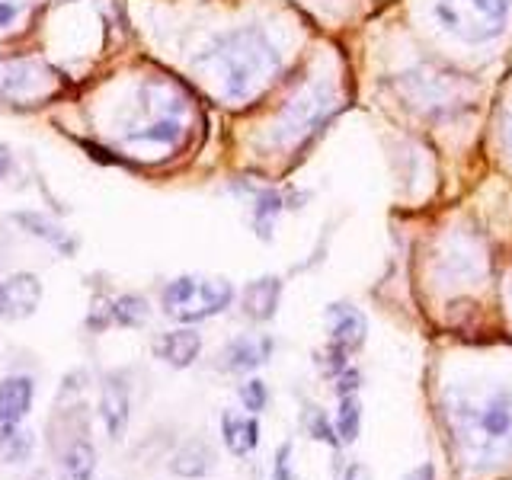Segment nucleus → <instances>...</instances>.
<instances>
[{
    "label": "nucleus",
    "mask_w": 512,
    "mask_h": 480,
    "mask_svg": "<svg viewBox=\"0 0 512 480\" xmlns=\"http://www.w3.org/2000/svg\"><path fill=\"white\" fill-rule=\"evenodd\" d=\"M442 407L464 468L493 471L512 461V384H490L487 391L448 388Z\"/></svg>",
    "instance_id": "1"
},
{
    "label": "nucleus",
    "mask_w": 512,
    "mask_h": 480,
    "mask_svg": "<svg viewBox=\"0 0 512 480\" xmlns=\"http://www.w3.org/2000/svg\"><path fill=\"white\" fill-rule=\"evenodd\" d=\"M282 52L260 26H240L218 36L196 58V68L215 80L228 103H244L279 71Z\"/></svg>",
    "instance_id": "2"
},
{
    "label": "nucleus",
    "mask_w": 512,
    "mask_h": 480,
    "mask_svg": "<svg viewBox=\"0 0 512 480\" xmlns=\"http://www.w3.org/2000/svg\"><path fill=\"white\" fill-rule=\"evenodd\" d=\"M394 84L404 93V100L426 116H448V112L468 103L471 96V84L464 80V74L432 68V64H420L407 74H397Z\"/></svg>",
    "instance_id": "3"
},
{
    "label": "nucleus",
    "mask_w": 512,
    "mask_h": 480,
    "mask_svg": "<svg viewBox=\"0 0 512 480\" xmlns=\"http://www.w3.org/2000/svg\"><path fill=\"white\" fill-rule=\"evenodd\" d=\"M336 106H340V96H336L333 87L327 84L308 87L301 96H295L292 103H285V109L279 112V122L272 128V144L282 151L301 148L320 125L330 122Z\"/></svg>",
    "instance_id": "4"
},
{
    "label": "nucleus",
    "mask_w": 512,
    "mask_h": 480,
    "mask_svg": "<svg viewBox=\"0 0 512 480\" xmlns=\"http://www.w3.org/2000/svg\"><path fill=\"white\" fill-rule=\"evenodd\" d=\"M234 285L228 279H199V276H180L167 282L160 304L164 311L183 324H196V320L215 317L224 308H231Z\"/></svg>",
    "instance_id": "5"
},
{
    "label": "nucleus",
    "mask_w": 512,
    "mask_h": 480,
    "mask_svg": "<svg viewBox=\"0 0 512 480\" xmlns=\"http://www.w3.org/2000/svg\"><path fill=\"white\" fill-rule=\"evenodd\" d=\"M58 90V74L52 68H45L42 61H0V96L10 100H26L39 103L45 96H52Z\"/></svg>",
    "instance_id": "6"
},
{
    "label": "nucleus",
    "mask_w": 512,
    "mask_h": 480,
    "mask_svg": "<svg viewBox=\"0 0 512 480\" xmlns=\"http://www.w3.org/2000/svg\"><path fill=\"white\" fill-rule=\"evenodd\" d=\"M432 13L445 32H452L461 42H490L493 36H500L503 23L490 20L487 13H480L471 0H436Z\"/></svg>",
    "instance_id": "7"
},
{
    "label": "nucleus",
    "mask_w": 512,
    "mask_h": 480,
    "mask_svg": "<svg viewBox=\"0 0 512 480\" xmlns=\"http://www.w3.org/2000/svg\"><path fill=\"white\" fill-rule=\"evenodd\" d=\"M183 135H186L183 109L180 106H164V109H157V116H151L148 125L125 132V141H132V144H157V148H173V144L183 141Z\"/></svg>",
    "instance_id": "8"
},
{
    "label": "nucleus",
    "mask_w": 512,
    "mask_h": 480,
    "mask_svg": "<svg viewBox=\"0 0 512 480\" xmlns=\"http://www.w3.org/2000/svg\"><path fill=\"white\" fill-rule=\"evenodd\" d=\"M365 314L359 308H352L346 301H336L327 308V333H330V346L343 349V352H356L365 343Z\"/></svg>",
    "instance_id": "9"
},
{
    "label": "nucleus",
    "mask_w": 512,
    "mask_h": 480,
    "mask_svg": "<svg viewBox=\"0 0 512 480\" xmlns=\"http://www.w3.org/2000/svg\"><path fill=\"white\" fill-rule=\"evenodd\" d=\"M32 378L26 375H13L0 381V439L10 436V432L20 426V420L32 407Z\"/></svg>",
    "instance_id": "10"
},
{
    "label": "nucleus",
    "mask_w": 512,
    "mask_h": 480,
    "mask_svg": "<svg viewBox=\"0 0 512 480\" xmlns=\"http://www.w3.org/2000/svg\"><path fill=\"white\" fill-rule=\"evenodd\" d=\"M154 352L167 365H173V368H189L192 362L199 359V352H202V336L192 330V327L170 330V333H164L154 343Z\"/></svg>",
    "instance_id": "11"
},
{
    "label": "nucleus",
    "mask_w": 512,
    "mask_h": 480,
    "mask_svg": "<svg viewBox=\"0 0 512 480\" xmlns=\"http://www.w3.org/2000/svg\"><path fill=\"white\" fill-rule=\"evenodd\" d=\"M272 352V340L269 336H237L221 352V365L228 368V372H250V368L263 365Z\"/></svg>",
    "instance_id": "12"
},
{
    "label": "nucleus",
    "mask_w": 512,
    "mask_h": 480,
    "mask_svg": "<svg viewBox=\"0 0 512 480\" xmlns=\"http://www.w3.org/2000/svg\"><path fill=\"white\" fill-rule=\"evenodd\" d=\"M244 314L250 320H269L276 317L279 311V301H282V279L279 276H263V279H253L244 288Z\"/></svg>",
    "instance_id": "13"
},
{
    "label": "nucleus",
    "mask_w": 512,
    "mask_h": 480,
    "mask_svg": "<svg viewBox=\"0 0 512 480\" xmlns=\"http://www.w3.org/2000/svg\"><path fill=\"white\" fill-rule=\"evenodd\" d=\"M128 410H132V400H128V388L122 384V378H106L103 384V397H100V416L106 423V432L112 439H119L128 423Z\"/></svg>",
    "instance_id": "14"
},
{
    "label": "nucleus",
    "mask_w": 512,
    "mask_h": 480,
    "mask_svg": "<svg viewBox=\"0 0 512 480\" xmlns=\"http://www.w3.org/2000/svg\"><path fill=\"white\" fill-rule=\"evenodd\" d=\"M221 436L228 452L237 458H247L256 445H260V423L253 416H240V413H224L221 416Z\"/></svg>",
    "instance_id": "15"
},
{
    "label": "nucleus",
    "mask_w": 512,
    "mask_h": 480,
    "mask_svg": "<svg viewBox=\"0 0 512 480\" xmlns=\"http://www.w3.org/2000/svg\"><path fill=\"white\" fill-rule=\"evenodd\" d=\"M7 288V317H29L42 301V282L32 272H16L4 282Z\"/></svg>",
    "instance_id": "16"
},
{
    "label": "nucleus",
    "mask_w": 512,
    "mask_h": 480,
    "mask_svg": "<svg viewBox=\"0 0 512 480\" xmlns=\"http://www.w3.org/2000/svg\"><path fill=\"white\" fill-rule=\"evenodd\" d=\"M212 468H215V452L205 442H199V439L186 442L180 452L170 458V474L186 477V480L205 477Z\"/></svg>",
    "instance_id": "17"
},
{
    "label": "nucleus",
    "mask_w": 512,
    "mask_h": 480,
    "mask_svg": "<svg viewBox=\"0 0 512 480\" xmlns=\"http://www.w3.org/2000/svg\"><path fill=\"white\" fill-rule=\"evenodd\" d=\"M288 205L292 202H288V196L279 189H269V186L253 189V228H256V234H260L263 240H269L272 224H276V218L285 212Z\"/></svg>",
    "instance_id": "18"
},
{
    "label": "nucleus",
    "mask_w": 512,
    "mask_h": 480,
    "mask_svg": "<svg viewBox=\"0 0 512 480\" xmlns=\"http://www.w3.org/2000/svg\"><path fill=\"white\" fill-rule=\"evenodd\" d=\"M13 221H16V224H23V228H26L29 234H36V237L48 240V244L58 247L64 256H71V253H74V240H71L68 234H64L55 221H48L45 215H39V212H16Z\"/></svg>",
    "instance_id": "19"
},
{
    "label": "nucleus",
    "mask_w": 512,
    "mask_h": 480,
    "mask_svg": "<svg viewBox=\"0 0 512 480\" xmlns=\"http://www.w3.org/2000/svg\"><path fill=\"white\" fill-rule=\"evenodd\" d=\"M96 471V452L90 442H71V448L64 452V474L68 480H93Z\"/></svg>",
    "instance_id": "20"
},
{
    "label": "nucleus",
    "mask_w": 512,
    "mask_h": 480,
    "mask_svg": "<svg viewBox=\"0 0 512 480\" xmlns=\"http://www.w3.org/2000/svg\"><path fill=\"white\" fill-rule=\"evenodd\" d=\"M359 423H362V407L356 394L340 397V410H336V436L340 442H356L359 439Z\"/></svg>",
    "instance_id": "21"
},
{
    "label": "nucleus",
    "mask_w": 512,
    "mask_h": 480,
    "mask_svg": "<svg viewBox=\"0 0 512 480\" xmlns=\"http://www.w3.org/2000/svg\"><path fill=\"white\" fill-rule=\"evenodd\" d=\"M112 320L119 327H141L148 320V301L141 295H122L112 301Z\"/></svg>",
    "instance_id": "22"
},
{
    "label": "nucleus",
    "mask_w": 512,
    "mask_h": 480,
    "mask_svg": "<svg viewBox=\"0 0 512 480\" xmlns=\"http://www.w3.org/2000/svg\"><path fill=\"white\" fill-rule=\"evenodd\" d=\"M240 400H244V407L256 416V413H263L266 410V400H269V391H266V384L260 378H250L244 388H240Z\"/></svg>",
    "instance_id": "23"
},
{
    "label": "nucleus",
    "mask_w": 512,
    "mask_h": 480,
    "mask_svg": "<svg viewBox=\"0 0 512 480\" xmlns=\"http://www.w3.org/2000/svg\"><path fill=\"white\" fill-rule=\"evenodd\" d=\"M36 0H0V32H10L29 13Z\"/></svg>",
    "instance_id": "24"
},
{
    "label": "nucleus",
    "mask_w": 512,
    "mask_h": 480,
    "mask_svg": "<svg viewBox=\"0 0 512 480\" xmlns=\"http://www.w3.org/2000/svg\"><path fill=\"white\" fill-rule=\"evenodd\" d=\"M308 429H311V436H314V439L327 442V445H340V436H336V429L327 423V416L320 413V410H311V416H308Z\"/></svg>",
    "instance_id": "25"
},
{
    "label": "nucleus",
    "mask_w": 512,
    "mask_h": 480,
    "mask_svg": "<svg viewBox=\"0 0 512 480\" xmlns=\"http://www.w3.org/2000/svg\"><path fill=\"white\" fill-rule=\"evenodd\" d=\"M471 4L480 10V13H487L490 20L496 23H506V16L512 10V0H471Z\"/></svg>",
    "instance_id": "26"
},
{
    "label": "nucleus",
    "mask_w": 512,
    "mask_h": 480,
    "mask_svg": "<svg viewBox=\"0 0 512 480\" xmlns=\"http://www.w3.org/2000/svg\"><path fill=\"white\" fill-rule=\"evenodd\" d=\"M288 458H292V445H282L276 455V480H292V464H288Z\"/></svg>",
    "instance_id": "27"
},
{
    "label": "nucleus",
    "mask_w": 512,
    "mask_h": 480,
    "mask_svg": "<svg viewBox=\"0 0 512 480\" xmlns=\"http://www.w3.org/2000/svg\"><path fill=\"white\" fill-rule=\"evenodd\" d=\"M10 167H13V154H10L7 144H0V176H7Z\"/></svg>",
    "instance_id": "28"
},
{
    "label": "nucleus",
    "mask_w": 512,
    "mask_h": 480,
    "mask_svg": "<svg viewBox=\"0 0 512 480\" xmlns=\"http://www.w3.org/2000/svg\"><path fill=\"white\" fill-rule=\"evenodd\" d=\"M343 480H372V477H368V471L362 468V464H352V468L343 474Z\"/></svg>",
    "instance_id": "29"
},
{
    "label": "nucleus",
    "mask_w": 512,
    "mask_h": 480,
    "mask_svg": "<svg viewBox=\"0 0 512 480\" xmlns=\"http://www.w3.org/2000/svg\"><path fill=\"white\" fill-rule=\"evenodd\" d=\"M0 317H7V288L0 282Z\"/></svg>",
    "instance_id": "30"
},
{
    "label": "nucleus",
    "mask_w": 512,
    "mask_h": 480,
    "mask_svg": "<svg viewBox=\"0 0 512 480\" xmlns=\"http://www.w3.org/2000/svg\"><path fill=\"white\" fill-rule=\"evenodd\" d=\"M413 480H432V468H429V464H423V468L413 474Z\"/></svg>",
    "instance_id": "31"
},
{
    "label": "nucleus",
    "mask_w": 512,
    "mask_h": 480,
    "mask_svg": "<svg viewBox=\"0 0 512 480\" xmlns=\"http://www.w3.org/2000/svg\"><path fill=\"white\" fill-rule=\"evenodd\" d=\"M506 148L512 151V112H509V119H506Z\"/></svg>",
    "instance_id": "32"
}]
</instances>
